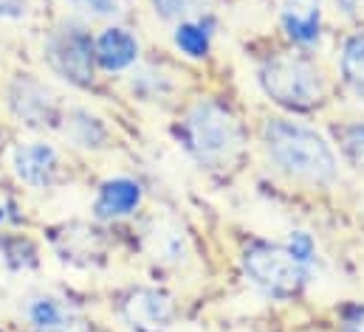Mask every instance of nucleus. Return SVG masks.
Here are the masks:
<instances>
[{"label":"nucleus","instance_id":"obj_22","mask_svg":"<svg viewBox=\"0 0 364 332\" xmlns=\"http://www.w3.org/2000/svg\"><path fill=\"white\" fill-rule=\"evenodd\" d=\"M336 11L356 26L364 23V0H336Z\"/></svg>","mask_w":364,"mask_h":332},{"label":"nucleus","instance_id":"obj_13","mask_svg":"<svg viewBox=\"0 0 364 332\" xmlns=\"http://www.w3.org/2000/svg\"><path fill=\"white\" fill-rule=\"evenodd\" d=\"M147 248L156 262L170 265V267L189 262V240L176 220H156L147 234Z\"/></svg>","mask_w":364,"mask_h":332},{"label":"nucleus","instance_id":"obj_9","mask_svg":"<svg viewBox=\"0 0 364 332\" xmlns=\"http://www.w3.org/2000/svg\"><path fill=\"white\" fill-rule=\"evenodd\" d=\"M9 107L11 113L26 121L28 127H46L57 118V101L54 93L43 82L31 77H17L9 90Z\"/></svg>","mask_w":364,"mask_h":332},{"label":"nucleus","instance_id":"obj_25","mask_svg":"<svg viewBox=\"0 0 364 332\" xmlns=\"http://www.w3.org/2000/svg\"><path fill=\"white\" fill-rule=\"evenodd\" d=\"M6 220V209H3V203H0V223Z\"/></svg>","mask_w":364,"mask_h":332},{"label":"nucleus","instance_id":"obj_18","mask_svg":"<svg viewBox=\"0 0 364 332\" xmlns=\"http://www.w3.org/2000/svg\"><path fill=\"white\" fill-rule=\"evenodd\" d=\"M150 3H153L156 17H161L167 23H181L186 17L203 14L212 0H150Z\"/></svg>","mask_w":364,"mask_h":332},{"label":"nucleus","instance_id":"obj_3","mask_svg":"<svg viewBox=\"0 0 364 332\" xmlns=\"http://www.w3.org/2000/svg\"><path fill=\"white\" fill-rule=\"evenodd\" d=\"M176 135L183 153L200 169H220L232 164L246 141L240 118L218 99H198L183 113Z\"/></svg>","mask_w":364,"mask_h":332},{"label":"nucleus","instance_id":"obj_7","mask_svg":"<svg viewBox=\"0 0 364 332\" xmlns=\"http://www.w3.org/2000/svg\"><path fill=\"white\" fill-rule=\"evenodd\" d=\"M279 28L299 51H314L325 34V0H279Z\"/></svg>","mask_w":364,"mask_h":332},{"label":"nucleus","instance_id":"obj_24","mask_svg":"<svg viewBox=\"0 0 364 332\" xmlns=\"http://www.w3.org/2000/svg\"><path fill=\"white\" fill-rule=\"evenodd\" d=\"M54 332H102V330H93V327H65V330H54Z\"/></svg>","mask_w":364,"mask_h":332},{"label":"nucleus","instance_id":"obj_4","mask_svg":"<svg viewBox=\"0 0 364 332\" xmlns=\"http://www.w3.org/2000/svg\"><path fill=\"white\" fill-rule=\"evenodd\" d=\"M240 270L246 282L274 301H291L296 299L308 282L314 279V270L299 265L285 245L277 243H249L240 253Z\"/></svg>","mask_w":364,"mask_h":332},{"label":"nucleus","instance_id":"obj_15","mask_svg":"<svg viewBox=\"0 0 364 332\" xmlns=\"http://www.w3.org/2000/svg\"><path fill=\"white\" fill-rule=\"evenodd\" d=\"M26 319L37 332H54L71 327V313L65 304H60V299L54 296H34L26 304Z\"/></svg>","mask_w":364,"mask_h":332},{"label":"nucleus","instance_id":"obj_2","mask_svg":"<svg viewBox=\"0 0 364 332\" xmlns=\"http://www.w3.org/2000/svg\"><path fill=\"white\" fill-rule=\"evenodd\" d=\"M257 84L272 104L291 116L316 113L331 96L325 71L308 51L299 48L263 57L257 65Z\"/></svg>","mask_w":364,"mask_h":332},{"label":"nucleus","instance_id":"obj_12","mask_svg":"<svg viewBox=\"0 0 364 332\" xmlns=\"http://www.w3.org/2000/svg\"><path fill=\"white\" fill-rule=\"evenodd\" d=\"M215 31H218L215 17L209 11H203V14H195V17H186L181 23H176L173 43H176V48L181 51L186 60L200 62V60H206L212 54Z\"/></svg>","mask_w":364,"mask_h":332},{"label":"nucleus","instance_id":"obj_21","mask_svg":"<svg viewBox=\"0 0 364 332\" xmlns=\"http://www.w3.org/2000/svg\"><path fill=\"white\" fill-rule=\"evenodd\" d=\"M339 330L364 332V301H350L339 310Z\"/></svg>","mask_w":364,"mask_h":332},{"label":"nucleus","instance_id":"obj_11","mask_svg":"<svg viewBox=\"0 0 364 332\" xmlns=\"http://www.w3.org/2000/svg\"><path fill=\"white\" fill-rule=\"evenodd\" d=\"M144 203V189L136 177H107L99 192H96V200H93V211L99 220H122V217H130L141 209Z\"/></svg>","mask_w":364,"mask_h":332},{"label":"nucleus","instance_id":"obj_8","mask_svg":"<svg viewBox=\"0 0 364 332\" xmlns=\"http://www.w3.org/2000/svg\"><path fill=\"white\" fill-rule=\"evenodd\" d=\"M11 169L20 183L31 189H48L60 177V153L46 141L17 144L11 150Z\"/></svg>","mask_w":364,"mask_h":332},{"label":"nucleus","instance_id":"obj_26","mask_svg":"<svg viewBox=\"0 0 364 332\" xmlns=\"http://www.w3.org/2000/svg\"><path fill=\"white\" fill-rule=\"evenodd\" d=\"M0 332H3V330H0Z\"/></svg>","mask_w":364,"mask_h":332},{"label":"nucleus","instance_id":"obj_23","mask_svg":"<svg viewBox=\"0 0 364 332\" xmlns=\"http://www.w3.org/2000/svg\"><path fill=\"white\" fill-rule=\"evenodd\" d=\"M28 11V0H0V20H20Z\"/></svg>","mask_w":364,"mask_h":332},{"label":"nucleus","instance_id":"obj_19","mask_svg":"<svg viewBox=\"0 0 364 332\" xmlns=\"http://www.w3.org/2000/svg\"><path fill=\"white\" fill-rule=\"evenodd\" d=\"M77 11L88 14V17H99V20H122L130 11V0H68Z\"/></svg>","mask_w":364,"mask_h":332},{"label":"nucleus","instance_id":"obj_14","mask_svg":"<svg viewBox=\"0 0 364 332\" xmlns=\"http://www.w3.org/2000/svg\"><path fill=\"white\" fill-rule=\"evenodd\" d=\"M339 79L345 90L364 104V28H356L342 40L339 48Z\"/></svg>","mask_w":364,"mask_h":332},{"label":"nucleus","instance_id":"obj_1","mask_svg":"<svg viewBox=\"0 0 364 332\" xmlns=\"http://www.w3.org/2000/svg\"><path fill=\"white\" fill-rule=\"evenodd\" d=\"M260 141L269 164L288 180L331 189L342 177V161L333 144L316 127L294 116H269Z\"/></svg>","mask_w":364,"mask_h":332},{"label":"nucleus","instance_id":"obj_16","mask_svg":"<svg viewBox=\"0 0 364 332\" xmlns=\"http://www.w3.org/2000/svg\"><path fill=\"white\" fill-rule=\"evenodd\" d=\"M65 135H68L77 147H85V150H99V147H105V141H107L105 124H102L96 116L85 113V110H77V113H71V116L65 118Z\"/></svg>","mask_w":364,"mask_h":332},{"label":"nucleus","instance_id":"obj_20","mask_svg":"<svg viewBox=\"0 0 364 332\" xmlns=\"http://www.w3.org/2000/svg\"><path fill=\"white\" fill-rule=\"evenodd\" d=\"M288 253L299 262V265H305L308 270H316V262H319V250H316V240L308 234V231H291L288 234V240L282 243Z\"/></svg>","mask_w":364,"mask_h":332},{"label":"nucleus","instance_id":"obj_10","mask_svg":"<svg viewBox=\"0 0 364 332\" xmlns=\"http://www.w3.org/2000/svg\"><path fill=\"white\" fill-rule=\"evenodd\" d=\"M93 57H96V65L102 71L124 74V71H130L139 62L141 43H139V37L130 28L113 23V26L102 28V34L93 40Z\"/></svg>","mask_w":364,"mask_h":332},{"label":"nucleus","instance_id":"obj_17","mask_svg":"<svg viewBox=\"0 0 364 332\" xmlns=\"http://www.w3.org/2000/svg\"><path fill=\"white\" fill-rule=\"evenodd\" d=\"M336 144L339 155L353 169L364 172V121H345L336 130Z\"/></svg>","mask_w":364,"mask_h":332},{"label":"nucleus","instance_id":"obj_5","mask_svg":"<svg viewBox=\"0 0 364 332\" xmlns=\"http://www.w3.org/2000/svg\"><path fill=\"white\" fill-rule=\"evenodd\" d=\"M46 62L57 77L77 87H91L96 79V57H93L91 34L77 23H63L51 31L46 43Z\"/></svg>","mask_w":364,"mask_h":332},{"label":"nucleus","instance_id":"obj_6","mask_svg":"<svg viewBox=\"0 0 364 332\" xmlns=\"http://www.w3.org/2000/svg\"><path fill=\"white\" fill-rule=\"evenodd\" d=\"M119 313L133 332H167L178 316V304L167 290L133 287L122 299Z\"/></svg>","mask_w":364,"mask_h":332}]
</instances>
